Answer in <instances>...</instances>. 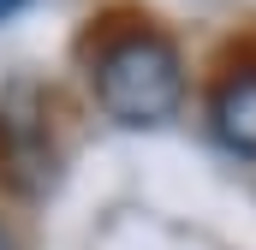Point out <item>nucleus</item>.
Instances as JSON below:
<instances>
[{
  "label": "nucleus",
  "instance_id": "1",
  "mask_svg": "<svg viewBox=\"0 0 256 250\" xmlns=\"http://www.w3.org/2000/svg\"><path fill=\"white\" fill-rule=\"evenodd\" d=\"M90 90L120 125H167L185 102V60L161 30H114L90 54Z\"/></svg>",
  "mask_w": 256,
  "mask_h": 250
},
{
  "label": "nucleus",
  "instance_id": "2",
  "mask_svg": "<svg viewBox=\"0 0 256 250\" xmlns=\"http://www.w3.org/2000/svg\"><path fill=\"white\" fill-rule=\"evenodd\" d=\"M208 120H214V137L238 155H256V66L244 72H226L208 96Z\"/></svg>",
  "mask_w": 256,
  "mask_h": 250
},
{
  "label": "nucleus",
  "instance_id": "3",
  "mask_svg": "<svg viewBox=\"0 0 256 250\" xmlns=\"http://www.w3.org/2000/svg\"><path fill=\"white\" fill-rule=\"evenodd\" d=\"M24 6H30V0H0V24H6V18H18Z\"/></svg>",
  "mask_w": 256,
  "mask_h": 250
},
{
  "label": "nucleus",
  "instance_id": "4",
  "mask_svg": "<svg viewBox=\"0 0 256 250\" xmlns=\"http://www.w3.org/2000/svg\"><path fill=\"white\" fill-rule=\"evenodd\" d=\"M0 250H18V238H12V232H6V226H0Z\"/></svg>",
  "mask_w": 256,
  "mask_h": 250
}]
</instances>
